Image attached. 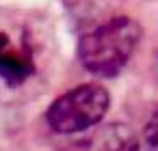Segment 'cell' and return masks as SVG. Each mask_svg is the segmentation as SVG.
<instances>
[{"label": "cell", "mask_w": 158, "mask_h": 151, "mask_svg": "<svg viewBox=\"0 0 158 151\" xmlns=\"http://www.w3.org/2000/svg\"><path fill=\"white\" fill-rule=\"evenodd\" d=\"M33 74L35 63L31 50L22 43H15L7 33L0 30V80L9 86H18Z\"/></svg>", "instance_id": "obj_3"}, {"label": "cell", "mask_w": 158, "mask_h": 151, "mask_svg": "<svg viewBox=\"0 0 158 151\" xmlns=\"http://www.w3.org/2000/svg\"><path fill=\"white\" fill-rule=\"evenodd\" d=\"M141 41V26L132 18H113L78 41V58L82 67L98 78L117 76Z\"/></svg>", "instance_id": "obj_1"}, {"label": "cell", "mask_w": 158, "mask_h": 151, "mask_svg": "<svg viewBox=\"0 0 158 151\" xmlns=\"http://www.w3.org/2000/svg\"><path fill=\"white\" fill-rule=\"evenodd\" d=\"M108 91L95 82H89L56 97L46 110V121L54 134H78L98 125L108 112Z\"/></svg>", "instance_id": "obj_2"}, {"label": "cell", "mask_w": 158, "mask_h": 151, "mask_svg": "<svg viewBox=\"0 0 158 151\" xmlns=\"http://www.w3.org/2000/svg\"><path fill=\"white\" fill-rule=\"evenodd\" d=\"M143 138H145V145H147L149 151H158V110L147 121L145 132H143Z\"/></svg>", "instance_id": "obj_5"}, {"label": "cell", "mask_w": 158, "mask_h": 151, "mask_svg": "<svg viewBox=\"0 0 158 151\" xmlns=\"http://www.w3.org/2000/svg\"><path fill=\"white\" fill-rule=\"evenodd\" d=\"M91 151H139V138L128 125L110 123L98 132Z\"/></svg>", "instance_id": "obj_4"}]
</instances>
